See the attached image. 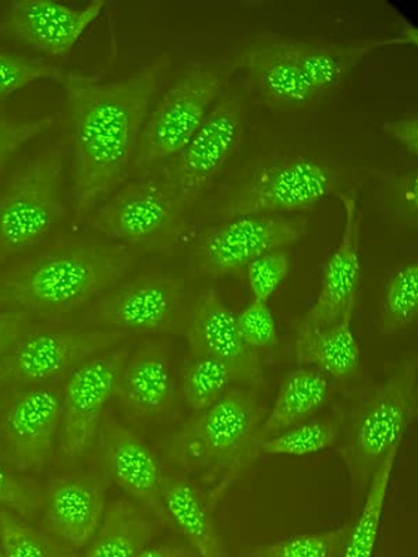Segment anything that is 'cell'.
I'll list each match as a JSON object with an SVG mask.
<instances>
[{
  "label": "cell",
  "mask_w": 418,
  "mask_h": 557,
  "mask_svg": "<svg viewBox=\"0 0 418 557\" xmlns=\"http://www.w3.org/2000/svg\"><path fill=\"white\" fill-rule=\"evenodd\" d=\"M168 67L169 57L163 53L112 82L62 69L54 78L67 94L77 219L91 212L126 178Z\"/></svg>",
  "instance_id": "6da1fadb"
},
{
  "label": "cell",
  "mask_w": 418,
  "mask_h": 557,
  "mask_svg": "<svg viewBox=\"0 0 418 557\" xmlns=\"http://www.w3.org/2000/svg\"><path fill=\"white\" fill-rule=\"evenodd\" d=\"M126 244L70 238L0 275V307L26 315L61 317L112 287L131 268Z\"/></svg>",
  "instance_id": "7a4b0ae2"
},
{
  "label": "cell",
  "mask_w": 418,
  "mask_h": 557,
  "mask_svg": "<svg viewBox=\"0 0 418 557\" xmlns=\"http://www.w3.org/2000/svg\"><path fill=\"white\" fill-rule=\"evenodd\" d=\"M263 418L266 410L254 393L228 391L173 435L169 446L173 465L202 476L211 486L206 495L216 509L248 462L258 457Z\"/></svg>",
  "instance_id": "3957f363"
},
{
  "label": "cell",
  "mask_w": 418,
  "mask_h": 557,
  "mask_svg": "<svg viewBox=\"0 0 418 557\" xmlns=\"http://www.w3.org/2000/svg\"><path fill=\"white\" fill-rule=\"evenodd\" d=\"M418 401L417 352L403 357L386 381L368 391L347 422L340 456L351 476L353 504L365 499L378 466L415 421Z\"/></svg>",
  "instance_id": "277c9868"
},
{
  "label": "cell",
  "mask_w": 418,
  "mask_h": 557,
  "mask_svg": "<svg viewBox=\"0 0 418 557\" xmlns=\"http://www.w3.org/2000/svg\"><path fill=\"white\" fill-rule=\"evenodd\" d=\"M237 63L231 59L192 63L149 112L133 166L148 169L176 156L225 92Z\"/></svg>",
  "instance_id": "5b68a950"
},
{
  "label": "cell",
  "mask_w": 418,
  "mask_h": 557,
  "mask_svg": "<svg viewBox=\"0 0 418 557\" xmlns=\"http://www.w3.org/2000/svg\"><path fill=\"white\" fill-rule=\"evenodd\" d=\"M188 211L171 183L147 173L104 200L94 227L122 244L171 252L186 231Z\"/></svg>",
  "instance_id": "8992f818"
},
{
  "label": "cell",
  "mask_w": 418,
  "mask_h": 557,
  "mask_svg": "<svg viewBox=\"0 0 418 557\" xmlns=\"http://www.w3.org/2000/svg\"><path fill=\"white\" fill-rule=\"evenodd\" d=\"M63 151L44 149L0 191V261L42 242L66 215Z\"/></svg>",
  "instance_id": "52a82bcc"
},
{
  "label": "cell",
  "mask_w": 418,
  "mask_h": 557,
  "mask_svg": "<svg viewBox=\"0 0 418 557\" xmlns=\"http://www.w3.org/2000/svg\"><path fill=\"white\" fill-rule=\"evenodd\" d=\"M336 173L316 158L283 157L267 162L221 198L213 213L223 219L306 211L332 196Z\"/></svg>",
  "instance_id": "ba28073f"
},
{
  "label": "cell",
  "mask_w": 418,
  "mask_h": 557,
  "mask_svg": "<svg viewBox=\"0 0 418 557\" xmlns=\"http://www.w3.org/2000/svg\"><path fill=\"white\" fill-rule=\"evenodd\" d=\"M247 122L246 94L229 84L190 141L163 166L161 176L176 188L188 209L235 158L246 136Z\"/></svg>",
  "instance_id": "9c48e42d"
},
{
  "label": "cell",
  "mask_w": 418,
  "mask_h": 557,
  "mask_svg": "<svg viewBox=\"0 0 418 557\" xmlns=\"http://www.w3.org/2000/svg\"><path fill=\"white\" fill-rule=\"evenodd\" d=\"M128 333L102 327H32L0 362V391L48 385L112 350Z\"/></svg>",
  "instance_id": "30bf717a"
},
{
  "label": "cell",
  "mask_w": 418,
  "mask_h": 557,
  "mask_svg": "<svg viewBox=\"0 0 418 557\" xmlns=\"http://www.w3.org/2000/svg\"><path fill=\"white\" fill-rule=\"evenodd\" d=\"M128 351V347L114 348L84 362L69 374L62 391L58 440L59 457L64 465H77L91 455Z\"/></svg>",
  "instance_id": "8fae6325"
},
{
  "label": "cell",
  "mask_w": 418,
  "mask_h": 557,
  "mask_svg": "<svg viewBox=\"0 0 418 557\" xmlns=\"http://www.w3.org/2000/svg\"><path fill=\"white\" fill-rule=\"evenodd\" d=\"M307 233L300 216L248 215L223 219L206 228L194 246V261L204 275H235L257 258L282 250Z\"/></svg>",
  "instance_id": "7c38bea8"
},
{
  "label": "cell",
  "mask_w": 418,
  "mask_h": 557,
  "mask_svg": "<svg viewBox=\"0 0 418 557\" xmlns=\"http://www.w3.org/2000/svg\"><path fill=\"white\" fill-rule=\"evenodd\" d=\"M186 293L181 278L144 273L104 296L96 308L102 330L142 335H176L187 327Z\"/></svg>",
  "instance_id": "4fadbf2b"
},
{
  "label": "cell",
  "mask_w": 418,
  "mask_h": 557,
  "mask_svg": "<svg viewBox=\"0 0 418 557\" xmlns=\"http://www.w3.org/2000/svg\"><path fill=\"white\" fill-rule=\"evenodd\" d=\"M94 466L131 500L174 530L162 499L163 472L158 457L146 442L123 424L111 409L104 412L91 455Z\"/></svg>",
  "instance_id": "5bb4252c"
},
{
  "label": "cell",
  "mask_w": 418,
  "mask_h": 557,
  "mask_svg": "<svg viewBox=\"0 0 418 557\" xmlns=\"http://www.w3.org/2000/svg\"><path fill=\"white\" fill-rule=\"evenodd\" d=\"M62 418V391L51 385L13 389L0 414L4 457L14 470L41 472L52 460Z\"/></svg>",
  "instance_id": "9a60e30c"
},
{
  "label": "cell",
  "mask_w": 418,
  "mask_h": 557,
  "mask_svg": "<svg viewBox=\"0 0 418 557\" xmlns=\"http://www.w3.org/2000/svg\"><path fill=\"white\" fill-rule=\"evenodd\" d=\"M114 399L128 420L162 425L181 416V391L174 380L172 345L165 339L139 342L128 351L119 375Z\"/></svg>",
  "instance_id": "2e32d148"
},
{
  "label": "cell",
  "mask_w": 418,
  "mask_h": 557,
  "mask_svg": "<svg viewBox=\"0 0 418 557\" xmlns=\"http://www.w3.org/2000/svg\"><path fill=\"white\" fill-rule=\"evenodd\" d=\"M109 486L96 467L52 476L44 487L42 530L69 548H86L107 510Z\"/></svg>",
  "instance_id": "e0dca14e"
},
{
  "label": "cell",
  "mask_w": 418,
  "mask_h": 557,
  "mask_svg": "<svg viewBox=\"0 0 418 557\" xmlns=\"http://www.w3.org/2000/svg\"><path fill=\"white\" fill-rule=\"evenodd\" d=\"M343 228L340 244L323 270L316 302L300 321L297 332L322 330L355 310L361 282V213L356 193L340 194Z\"/></svg>",
  "instance_id": "ac0fdd59"
},
{
  "label": "cell",
  "mask_w": 418,
  "mask_h": 557,
  "mask_svg": "<svg viewBox=\"0 0 418 557\" xmlns=\"http://www.w3.org/2000/svg\"><path fill=\"white\" fill-rule=\"evenodd\" d=\"M186 331L193 357L221 362L233 382L254 387L262 385L260 356L242 339L236 315L216 287L202 292L188 318Z\"/></svg>",
  "instance_id": "d6986e66"
},
{
  "label": "cell",
  "mask_w": 418,
  "mask_h": 557,
  "mask_svg": "<svg viewBox=\"0 0 418 557\" xmlns=\"http://www.w3.org/2000/svg\"><path fill=\"white\" fill-rule=\"evenodd\" d=\"M236 63L275 112L305 111L323 102L298 61L292 38L272 35L257 39L244 49Z\"/></svg>",
  "instance_id": "ffe728a7"
},
{
  "label": "cell",
  "mask_w": 418,
  "mask_h": 557,
  "mask_svg": "<svg viewBox=\"0 0 418 557\" xmlns=\"http://www.w3.org/2000/svg\"><path fill=\"white\" fill-rule=\"evenodd\" d=\"M104 2L96 0L74 9L54 0H14L2 28L17 41L49 54H64L76 45L101 14Z\"/></svg>",
  "instance_id": "44dd1931"
},
{
  "label": "cell",
  "mask_w": 418,
  "mask_h": 557,
  "mask_svg": "<svg viewBox=\"0 0 418 557\" xmlns=\"http://www.w3.org/2000/svg\"><path fill=\"white\" fill-rule=\"evenodd\" d=\"M162 499L173 529L181 532L198 557H229L217 509L190 480L183 475L163 476Z\"/></svg>",
  "instance_id": "7402d4cb"
},
{
  "label": "cell",
  "mask_w": 418,
  "mask_h": 557,
  "mask_svg": "<svg viewBox=\"0 0 418 557\" xmlns=\"http://www.w3.org/2000/svg\"><path fill=\"white\" fill-rule=\"evenodd\" d=\"M351 310L340 322L316 331L297 332V362L314 367L340 382L352 381L361 370V351L353 332Z\"/></svg>",
  "instance_id": "603a6c76"
},
{
  "label": "cell",
  "mask_w": 418,
  "mask_h": 557,
  "mask_svg": "<svg viewBox=\"0 0 418 557\" xmlns=\"http://www.w3.org/2000/svg\"><path fill=\"white\" fill-rule=\"evenodd\" d=\"M158 525L142 506L127 499L114 500L78 557H134L151 544Z\"/></svg>",
  "instance_id": "cb8c5ba5"
},
{
  "label": "cell",
  "mask_w": 418,
  "mask_h": 557,
  "mask_svg": "<svg viewBox=\"0 0 418 557\" xmlns=\"http://www.w3.org/2000/svg\"><path fill=\"white\" fill-rule=\"evenodd\" d=\"M331 395L330 377L314 368H300L283 380L272 410L260 428V440L282 434L310 421Z\"/></svg>",
  "instance_id": "d4e9b609"
},
{
  "label": "cell",
  "mask_w": 418,
  "mask_h": 557,
  "mask_svg": "<svg viewBox=\"0 0 418 557\" xmlns=\"http://www.w3.org/2000/svg\"><path fill=\"white\" fill-rule=\"evenodd\" d=\"M402 442L391 447L390 451L383 457L374 476L368 485L365 504L356 524H353L351 536L346 544L342 557H372L377 546L378 535H380L383 507L388 491H390L393 467H395L396 456L399 453Z\"/></svg>",
  "instance_id": "484cf974"
},
{
  "label": "cell",
  "mask_w": 418,
  "mask_h": 557,
  "mask_svg": "<svg viewBox=\"0 0 418 557\" xmlns=\"http://www.w3.org/2000/svg\"><path fill=\"white\" fill-rule=\"evenodd\" d=\"M418 318V262H403L383 292L381 326L386 335H401L416 325Z\"/></svg>",
  "instance_id": "4316f807"
},
{
  "label": "cell",
  "mask_w": 418,
  "mask_h": 557,
  "mask_svg": "<svg viewBox=\"0 0 418 557\" xmlns=\"http://www.w3.org/2000/svg\"><path fill=\"white\" fill-rule=\"evenodd\" d=\"M341 422L310 420L268 440L258 441L257 456H307L330 449L341 436Z\"/></svg>",
  "instance_id": "83f0119b"
},
{
  "label": "cell",
  "mask_w": 418,
  "mask_h": 557,
  "mask_svg": "<svg viewBox=\"0 0 418 557\" xmlns=\"http://www.w3.org/2000/svg\"><path fill=\"white\" fill-rule=\"evenodd\" d=\"M0 548L4 557H78L77 552L35 529L12 511L0 509Z\"/></svg>",
  "instance_id": "f1b7e54d"
},
{
  "label": "cell",
  "mask_w": 418,
  "mask_h": 557,
  "mask_svg": "<svg viewBox=\"0 0 418 557\" xmlns=\"http://www.w3.org/2000/svg\"><path fill=\"white\" fill-rule=\"evenodd\" d=\"M353 524L336 529L288 536L272 544L251 545L242 549L243 557H342Z\"/></svg>",
  "instance_id": "f546056e"
},
{
  "label": "cell",
  "mask_w": 418,
  "mask_h": 557,
  "mask_svg": "<svg viewBox=\"0 0 418 557\" xmlns=\"http://www.w3.org/2000/svg\"><path fill=\"white\" fill-rule=\"evenodd\" d=\"M232 382L231 374L221 362L193 357L184 368L181 395L188 409L197 414L217 405Z\"/></svg>",
  "instance_id": "4dcf8cb0"
},
{
  "label": "cell",
  "mask_w": 418,
  "mask_h": 557,
  "mask_svg": "<svg viewBox=\"0 0 418 557\" xmlns=\"http://www.w3.org/2000/svg\"><path fill=\"white\" fill-rule=\"evenodd\" d=\"M383 212L390 221L402 228H416L418 221V176L416 169L405 173H393L371 169Z\"/></svg>",
  "instance_id": "1f68e13d"
},
{
  "label": "cell",
  "mask_w": 418,
  "mask_h": 557,
  "mask_svg": "<svg viewBox=\"0 0 418 557\" xmlns=\"http://www.w3.org/2000/svg\"><path fill=\"white\" fill-rule=\"evenodd\" d=\"M42 500L44 487L37 481L7 469L0 461V509L32 522L41 516Z\"/></svg>",
  "instance_id": "d6a6232c"
},
{
  "label": "cell",
  "mask_w": 418,
  "mask_h": 557,
  "mask_svg": "<svg viewBox=\"0 0 418 557\" xmlns=\"http://www.w3.org/2000/svg\"><path fill=\"white\" fill-rule=\"evenodd\" d=\"M61 69L39 59L0 52V99L41 78H57Z\"/></svg>",
  "instance_id": "836d02e7"
},
{
  "label": "cell",
  "mask_w": 418,
  "mask_h": 557,
  "mask_svg": "<svg viewBox=\"0 0 418 557\" xmlns=\"http://www.w3.org/2000/svg\"><path fill=\"white\" fill-rule=\"evenodd\" d=\"M246 272L254 300L268 302L291 272V260L285 251H271L251 262Z\"/></svg>",
  "instance_id": "e575fe53"
},
{
  "label": "cell",
  "mask_w": 418,
  "mask_h": 557,
  "mask_svg": "<svg viewBox=\"0 0 418 557\" xmlns=\"http://www.w3.org/2000/svg\"><path fill=\"white\" fill-rule=\"evenodd\" d=\"M236 321L242 339L254 351L278 346L276 322L268 302L253 300L236 315Z\"/></svg>",
  "instance_id": "d590c367"
},
{
  "label": "cell",
  "mask_w": 418,
  "mask_h": 557,
  "mask_svg": "<svg viewBox=\"0 0 418 557\" xmlns=\"http://www.w3.org/2000/svg\"><path fill=\"white\" fill-rule=\"evenodd\" d=\"M54 122V116L22 119L0 114V169L8 159L22 148L29 139L47 131Z\"/></svg>",
  "instance_id": "8d00e7d4"
},
{
  "label": "cell",
  "mask_w": 418,
  "mask_h": 557,
  "mask_svg": "<svg viewBox=\"0 0 418 557\" xmlns=\"http://www.w3.org/2000/svg\"><path fill=\"white\" fill-rule=\"evenodd\" d=\"M381 131L410 157L416 158L418 156V113L416 107L403 113L395 121L383 124Z\"/></svg>",
  "instance_id": "74e56055"
},
{
  "label": "cell",
  "mask_w": 418,
  "mask_h": 557,
  "mask_svg": "<svg viewBox=\"0 0 418 557\" xmlns=\"http://www.w3.org/2000/svg\"><path fill=\"white\" fill-rule=\"evenodd\" d=\"M28 330V317L17 311L0 312V362Z\"/></svg>",
  "instance_id": "f35d334b"
},
{
  "label": "cell",
  "mask_w": 418,
  "mask_h": 557,
  "mask_svg": "<svg viewBox=\"0 0 418 557\" xmlns=\"http://www.w3.org/2000/svg\"><path fill=\"white\" fill-rule=\"evenodd\" d=\"M134 557H198L196 552L188 545L162 544L148 545Z\"/></svg>",
  "instance_id": "ab89813d"
},
{
  "label": "cell",
  "mask_w": 418,
  "mask_h": 557,
  "mask_svg": "<svg viewBox=\"0 0 418 557\" xmlns=\"http://www.w3.org/2000/svg\"><path fill=\"white\" fill-rule=\"evenodd\" d=\"M3 460H7V457H4L2 440H0V461H3Z\"/></svg>",
  "instance_id": "60d3db41"
},
{
  "label": "cell",
  "mask_w": 418,
  "mask_h": 557,
  "mask_svg": "<svg viewBox=\"0 0 418 557\" xmlns=\"http://www.w3.org/2000/svg\"><path fill=\"white\" fill-rule=\"evenodd\" d=\"M0 557H4L2 548H0Z\"/></svg>",
  "instance_id": "b9f144b4"
}]
</instances>
